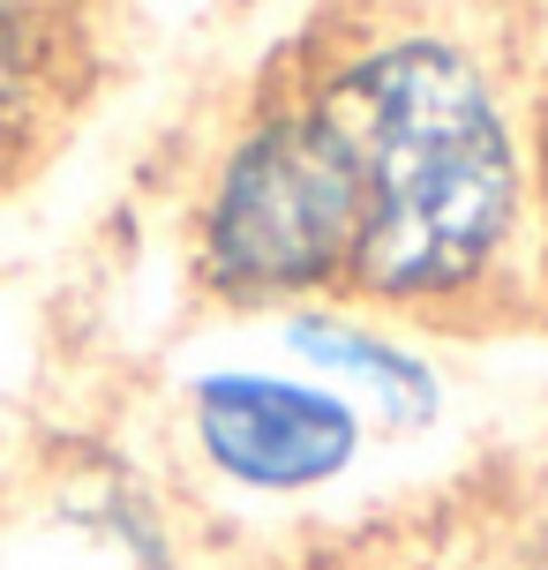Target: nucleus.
<instances>
[{
  "label": "nucleus",
  "instance_id": "f257e3e1",
  "mask_svg": "<svg viewBox=\"0 0 548 570\" xmlns=\"http://www.w3.org/2000/svg\"><path fill=\"white\" fill-rule=\"evenodd\" d=\"M361 271L383 293H429L481 271L511 218V150L466 60L399 46L361 68Z\"/></svg>",
  "mask_w": 548,
  "mask_h": 570
},
{
  "label": "nucleus",
  "instance_id": "f03ea898",
  "mask_svg": "<svg viewBox=\"0 0 548 570\" xmlns=\"http://www.w3.org/2000/svg\"><path fill=\"white\" fill-rule=\"evenodd\" d=\"M361 226V158L331 120H278L233 158L211 256L241 285H301L331 271Z\"/></svg>",
  "mask_w": 548,
  "mask_h": 570
},
{
  "label": "nucleus",
  "instance_id": "7ed1b4c3",
  "mask_svg": "<svg viewBox=\"0 0 548 570\" xmlns=\"http://www.w3.org/2000/svg\"><path fill=\"white\" fill-rule=\"evenodd\" d=\"M203 443L248 488H309L331 481L353 451V421L339 399L271 383V375H211L196 391Z\"/></svg>",
  "mask_w": 548,
  "mask_h": 570
},
{
  "label": "nucleus",
  "instance_id": "20e7f679",
  "mask_svg": "<svg viewBox=\"0 0 548 570\" xmlns=\"http://www.w3.org/2000/svg\"><path fill=\"white\" fill-rule=\"evenodd\" d=\"M293 338L309 345L316 361H346V375H361L369 391H383L399 413H421V405H429V383H421V368H405L399 353H383V345L353 338V331H293Z\"/></svg>",
  "mask_w": 548,
  "mask_h": 570
},
{
  "label": "nucleus",
  "instance_id": "39448f33",
  "mask_svg": "<svg viewBox=\"0 0 548 570\" xmlns=\"http://www.w3.org/2000/svg\"><path fill=\"white\" fill-rule=\"evenodd\" d=\"M526 570H548V548H541V556H534V563H526Z\"/></svg>",
  "mask_w": 548,
  "mask_h": 570
}]
</instances>
